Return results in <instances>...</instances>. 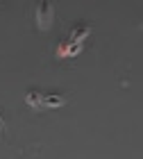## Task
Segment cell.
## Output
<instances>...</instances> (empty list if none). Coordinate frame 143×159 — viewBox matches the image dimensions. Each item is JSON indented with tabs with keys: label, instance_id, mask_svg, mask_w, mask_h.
Instances as JSON below:
<instances>
[{
	"label": "cell",
	"instance_id": "4",
	"mask_svg": "<svg viewBox=\"0 0 143 159\" xmlns=\"http://www.w3.org/2000/svg\"><path fill=\"white\" fill-rule=\"evenodd\" d=\"M64 96H59V93H48V96H43V107H48V109H57V107H64Z\"/></svg>",
	"mask_w": 143,
	"mask_h": 159
},
{
	"label": "cell",
	"instance_id": "5",
	"mask_svg": "<svg viewBox=\"0 0 143 159\" xmlns=\"http://www.w3.org/2000/svg\"><path fill=\"white\" fill-rule=\"evenodd\" d=\"M68 57H75V55H80L82 52V43H68V48L64 50Z\"/></svg>",
	"mask_w": 143,
	"mask_h": 159
},
{
	"label": "cell",
	"instance_id": "2",
	"mask_svg": "<svg viewBox=\"0 0 143 159\" xmlns=\"http://www.w3.org/2000/svg\"><path fill=\"white\" fill-rule=\"evenodd\" d=\"M25 102L30 107H34V109H43V93L37 89H30L25 93Z\"/></svg>",
	"mask_w": 143,
	"mask_h": 159
},
{
	"label": "cell",
	"instance_id": "6",
	"mask_svg": "<svg viewBox=\"0 0 143 159\" xmlns=\"http://www.w3.org/2000/svg\"><path fill=\"white\" fill-rule=\"evenodd\" d=\"M2 127H5V118H2V116H0V129H2Z\"/></svg>",
	"mask_w": 143,
	"mask_h": 159
},
{
	"label": "cell",
	"instance_id": "1",
	"mask_svg": "<svg viewBox=\"0 0 143 159\" xmlns=\"http://www.w3.org/2000/svg\"><path fill=\"white\" fill-rule=\"evenodd\" d=\"M34 16H37V23H39V30H48L50 23H52V18H55V7L48 2V0H43L39 7H37V11H34Z\"/></svg>",
	"mask_w": 143,
	"mask_h": 159
},
{
	"label": "cell",
	"instance_id": "3",
	"mask_svg": "<svg viewBox=\"0 0 143 159\" xmlns=\"http://www.w3.org/2000/svg\"><path fill=\"white\" fill-rule=\"evenodd\" d=\"M91 34V25H77L73 32H70V39H68V43H82L84 39H87Z\"/></svg>",
	"mask_w": 143,
	"mask_h": 159
}]
</instances>
